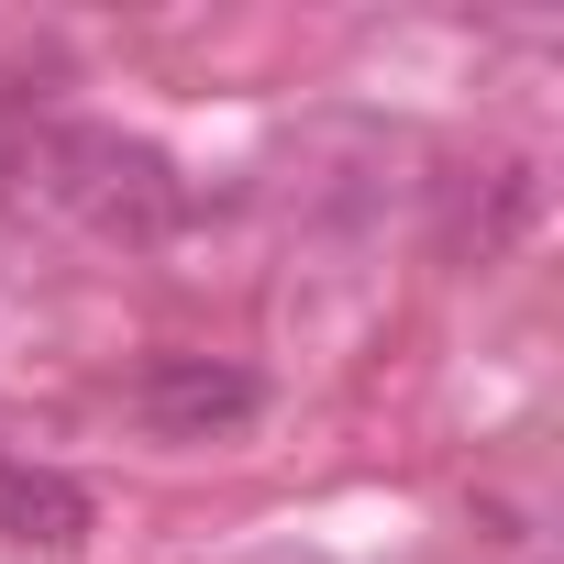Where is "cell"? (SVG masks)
Masks as SVG:
<instances>
[{
  "instance_id": "cell-1",
  "label": "cell",
  "mask_w": 564,
  "mask_h": 564,
  "mask_svg": "<svg viewBox=\"0 0 564 564\" xmlns=\"http://www.w3.org/2000/svg\"><path fill=\"white\" fill-rule=\"evenodd\" d=\"M0 210L89 232V243H166L188 221V188L155 144L67 111H12L0 122Z\"/></svg>"
},
{
  "instance_id": "cell-2",
  "label": "cell",
  "mask_w": 564,
  "mask_h": 564,
  "mask_svg": "<svg viewBox=\"0 0 564 564\" xmlns=\"http://www.w3.org/2000/svg\"><path fill=\"white\" fill-rule=\"evenodd\" d=\"M265 410V377L254 366H221V355H155L133 377V421L166 432V443H221Z\"/></svg>"
},
{
  "instance_id": "cell-3",
  "label": "cell",
  "mask_w": 564,
  "mask_h": 564,
  "mask_svg": "<svg viewBox=\"0 0 564 564\" xmlns=\"http://www.w3.org/2000/svg\"><path fill=\"white\" fill-rule=\"evenodd\" d=\"M0 542H23V553H78V542H89V487L0 443Z\"/></svg>"
}]
</instances>
